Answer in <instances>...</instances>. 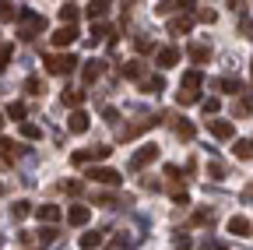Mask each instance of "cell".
Returning a JSON list of instances; mask_svg holds the SVG:
<instances>
[{
    "label": "cell",
    "mask_w": 253,
    "mask_h": 250,
    "mask_svg": "<svg viewBox=\"0 0 253 250\" xmlns=\"http://www.w3.org/2000/svg\"><path fill=\"white\" fill-rule=\"evenodd\" d=\"M21 39H36L42 28H46V18L42 14H36V11H28V7H21Z\"/></svg>",
    "instance_id": "obj_2"
},
{
    "label": "cell",
    "mask_w": 253,
    "mask_h": 250,
    "mask_svg": "<svg viewBox=\"0 0 253 250\" xmlns=\"http://www.w3.org/2000/svg\"><path fill=\"white\" fill-rule=\"evenodd\" d=\"M49 39H53V46H71V43H78V28L74 25H60Z\"/></svg>",
    "instance_id": "obj_9"
},
{
    "label": "cell",
    "mask_w": 253,
    "mask_h": 250,
    "mask_svg": "<svg viewBox=\"0 0 253 250\" xmlns=\"http://www.w3.org/2000/svg\"><path fill=\"white\" fill-rule=\"evenodd\" d=\"M232 155H236V159H243V162H250V159H253V141H236V145H232Z\"/></svg>",
    "instance_id": "obj_21"
},
{
    "label": "cell",
    "mask_w": 253,
    "mask_h": 250,
    "mask_svg": "<svg viewBox=\"0 0 253 250\" xmlns=\"http://www.w3.org/2000/svg\"><path fill=\"white\" fill-rule=\"evenodd\" d=\"M155 64H158V67H162V71H169V67H176V64H179V50H176V46H162V50H158V53H155Z\"/></svg>",
    "instance_id": "obj_7"
},
{
    "label": "cell",
    "mask_w": 253,
    "mask_h": 250,
    "mask_svg": "<svg viewBox=\"0 0 253 250\" xmlns=\"http://www.w3.org/2000/svg\"><path fill=\"white\" fill-rule=\"evenodd\" d=\"M211 222H214V208H201L194 215V226H211Z\"/></svg>",
    "instance_id": "obj_28"
},
{
    "label": "cell",
    "mask_w": 253,
    "mask_h": 250,
    "mask_svg": "<svg viewBox=\"0 0 253 250\" xmlns=\"http://www.w3.org/2000/svg\"><path fill=\"white\" fill-rule=\"evenodd\" d=\"M106 14H109V4H106V0H95V4H88V7H84V18H91L95 25H99Z\"/></svg>",
    "instance_id": "obj_16"
},
{
    "label": "cell",
    "mask_w": 253,
    "mask_h": 250,
    "mask_svg": "<svg viewBox=\"0 0 253 250\" xmlns=\"http://www.w3.org/2000/svg\"><path fill=\"white\" fill-rule=\"evenodd\" d=\"M141 92H144V96H162V92H166V78H162V74L144 78V81H141Z\"/></svg>",
    "instance_id": "obj_15"
},
{
    "label": "cell",
    "mask_w": 253,
    "mask_h": 250,
    "mask_svg": "<svg viewBox=\"0 0 253 250\" xmlns=\"http://www.w3.org/2000/svg\"><path fill=\"white\" fill-rule=\"evenodd\" d=\"M36 215H39V222H46V226H56L60 218H63V211H60L56 204H39Z\"/></svg>",
    "instance_id": "obj_13"
},
{
    "label": "cell",
    "mask_w": 253,
    "mask_h": 250,
    "mask_svg": "<svg viewBox=\"0 0 253 250\" xmlns=\"http://www.w3.org/2000/svg\"><path fill=\"white\" fill-rule=\"evenodd\" d=\"M250 229H253V222H250L246 215H232L229 218V233L232 236H250Z\"/></svg>",
    "instance_id": "obj_14"
},
{
    "label": "cell",
    "mask_w": 253,
    "mask_h": 250,
    "mask_svg": "<svg viewBox=\"0 0 253 250\" xmlns=\"http://www.w3.org/2000/svg\"><path fill=\"white\" fill-rule=\"evenodd\" d=\"M208 176H214V180H221V176H225V169H221L218 162H211V166H208Z\"/></svg>",
    "instance_id": "obj_41"
},
{
    "label": "cell",
    "mask_w": 253,
    "mask_h": 250,
    "mask_svg": "<svg viewBox=\"0 0 253 250\" xmlns=\"http://www.w3.org/2000/svg\"><path fill=\"white\" fill-rule=\"evenodd\" d=\"M0 127H4V116H0Z\"/></svg>",
    "instance_id": "obj_46"
},
{
    "label": "cell",
    "mask_w": 253,
    "mask_h": 250,
    "mask_svg": "<svg viewBox=\"0 0 253 250\" xmlns=\"http://www.w3.org/2000/svg\"><path fill=\"white\" fill-rule=\"evenodd\" d=\"M95 201H99V204H106V208H113V204H123L116 194H95Z\"/></svg>",
    "instance_id": "obj_36"
},
{
    "label": "cell",
    "mask_w": 253,
    "mask_h": 250,
    "mask_svg": "<svg viewBox=\"0 0 253 250\" xmlns=\"http://www.w3.org/2000/svg\"><path fill=\"white\" fill-rule=\"evenodd\" d=\"M63 218H67L71 226H88V218H91V208H88V204H71Z\"/></svg>",
    "instance_id": "obj_8"
},
{
    "label": "cell",
    "mask_w": 253,
    "mask_h": 250,
    "mask_svg": "<svg viewBox=\"0 0 253 250\" xmlns=\"http://www.w3.org/2000/svg\"><path fill=\"white\" fill-rule=\"evenodd\" d=\"M201 85H204V74L201 71H186L183 81H179V92H194V96H201Z\"/></svg>",
    "instance_id": "obj_11"
},
{
    "label": "cell",
    "mask_w": 253,
    "mask_h": 250,
    "mask_svg": "<svg viewBox=\"0 0 253 250\" xmlns=\"http://www.w3.org/2000/svg\"><path fill=\"white\" fill-rule=\"evenodd\" d=\"M28 211H32V204H28V201H14V204H11V218H14V222H21Z\"/></svg>",
    "instance_id": "obj_27"
},
{
    "label": "cell",
    "mask_w": 253,
    "mask_h": 250,
    "mask_svg": "<svg viewBox=\"0 0 253 250\" xmlns=\"http://www.w3.org/2000/svg\"><path fill=\"white\" fill-rule=\"evenodd\" d=\"M11 56H14V43H0V71L11 64Z\"/></svg>",
    "instance_id": "obj_29"
},
{
    "label": "cell",
    "mask_w": 253,
    "mask_h": 250,
    "mask_svg": "<svg viewBox=\"0 0 253 250\" xmlns=\"http://www.w3.org/2000/svg\"><path fill=\"white\" fill-rule=\"evenodd\" d=\"M197 18H201V21H211V25H214V18H218V14H214V11H197Z\"/></svg>",
    "instance_id": "obj_43"
},
{
    "label": "cell",
    "mask_w": 253,
    "mask_h": 250,
    "mask_svg": "<svg viewBox=\"0 0 253 250\" xmlns=\"http://www.w3.org/2000/svg\"><path fill=\"white\" fill-rule=\"evenodd\" d=\"M201 109L211 116V113H218V109H221V102H218V99H201Z\"/></svg>",
    "instance_id": "obj_37"
},
{
    "label": "cell",
    "mask_w": 253,
    "mask_h": 250,
    "mask_svg": "<svg viewBox=\"0 0 253 250\" xmlns=\"http://www.w3.org/2000/svg\"><path fill=\"white\" fill-rule=\"evenodd\" d=\"M208 131H211V138H218V141H232V134H236V127L229 120H208Z\"/></svg>",
    "instance_id": "obj_6"
},
{
    "label": "cell",
    "mask_w": 253,
    "mask_h": 250,
    "mask_svg": "<svg viewBox=\"0 0 253 250\" xmlns=\"http://www.w3.org/2000/svg\"><path fill=\"white\" fill-rule=\"evenodd\" d=\"M102 240H106L102 233H84V236H81V250H95Z\"/></svg>",
    "instance_id": "obj_25"
},
{
    "label": "cell",
    "mask_w": 253,
    "mask_h": 250,
    "mask_svg": "<svg viewBox=\"0 0 253 250\" xmlns=\"http://www.w3.org/2000/svg\"><path fill=\"white\" fill-rule=\"evenodd\" d=\"M250 74H253V60H250Z\"/></svg>",
    "instance_id": "obj_44"
},
{
    "label": "cell",
    "mask_w": 253,
    "mask_h": 250,
    "mask_svg": "<svg viewBox=\"0 0 253 250\" xmlns=\"http://www.w3.org/2000/svg\"><path fill=\"white\" fill-rule=\"evenodd\" d=\"M60 99H63V106H74V109H78V106H81V99H84V92H74V88H67Z\"/></svg>",
    "instance_id": "obj_26"
},
{
    "label": "cell",
    "mask_w": 253,
    "mask_h": 250,
    "mask_svg": "<svg viewBox=\"0 0 253 250\" xmlns=\"http://www.w3.org/2000/svg\"><path fill=\"white\" fill-rule=\"evenodd\" d=\"M0 194H4V183H0Z\"/></svg>",
    "instance_id": "obj_45"
},
{
    "label": "cell",
    "mask_w": 253,
    "mask_h": 250,
    "mask_svg": "<svg viewBox=\"0 0 253 250\" xmlns=\"http://www.w3.org/2000/svg\"><path fill=\"white\" fill-rule=\"evenodd\" d=\"M176 102L179 106H194V102H201V96H194V92H176Z\"/></svg>",
    "instance_id": "obj_33"
},
{
    "label": "cell",
    "mask_w": 253,
    "mask_h": 250,
    "mask_svg": "<svg viewBox=\"0 0 253 250\" xmlns=\"http://www.w3.org/2000/svg\"><path fill=\"white\" fill-rule=\"evenodd\" d=\"M109 155H113L109 145H95V148L74 151V155H71V162H74V166H88V162H95V159H109Z\"/></svg>",
    "instance_id": "obj_4"
},
{
    "label": "cell",
    "mask_w": 253,
    "mask_h": 250,
    "mask_svg": "<svg viewBox=\"0 0 253 250\" xmlns=\"http://www.w3.org/2000/svg\"><path fill=\"white\" fill-rule=\"evenodd\" d=\"M102 71H106V64H102V60H84V67H81L84 85H95V81L102 78Z\"/></svg>",
    "instance_id": "obj_10"
},
{
    "label": "cell",
    "mask_w": 253,
    "mask_h": 250,
    "mask_svg": "<svg viewBox=\"0 0 253 250\" xmlns=\"http://www.w3.org/2000/svg\"><path fill=\"white\" fill-rule=\"evenodd\" d=\"M88 123H91V116H88L84 109H74L71 120H67V131H71V134H84V131H88Z\"/></svg>",
    "instance_id": "obj_12"
},
{
    "label": "cell",
    "mask_w": 253,
    "mask_h": 250,
    "mask_svg": "<svg viewBox=\"0 0 253 250\" xmlns=\"http://www.w3.org/2000/svg\"><path fill=\"white\" fill-rule=\"evenodd\" d=\"M21 14V7H14V4H7V0H0V21H14Z\"/></svg>",
    "instance_id": "obj_24"
},
{
    "label": "cell",
    "mask_w": 253,
    "mask_h": 250,
    "mask_svg": "<svg viewBox=\"0 0 253 250\" xmlns=\"http://www.w3.org/2000/svg\"><path fill=\"white\" fill-rule=\"evenodd\" d=\"M172 243H176V250H190V247H194V240H190L186 233H176V236H172Z\"/></svg>",
    "instance_id": "obj_34"
},
{
    "label": "cell",
    "mask_w": 253,
    "mask_h": 250,
    "mask_svg": "<svg viewBox=\"0 0 253 250\" xmlns=\"http://www.w3.org/2000/svg\"><path fill=\"white\" fill-rule=\"evenodd\" d=\"M39 240H42V243H53V240H56V226H42V229H39Z\"/></svg>",
    "instance_id": "obj_38"
},
{
    "label": "cell",
    "mask_w": 253,
    "mask_h": 250,
    "mask_svg": "<svg viewBox=\"0 0 253 250\" xmlns=\"http://www.w3.org/2000/svg\"><path fill=\"white\" fill-rule=\"evenodd\" d=\"M25 92L28 96H42V78H36V74L25 78Z\"/></svg>",
    "instance_id": "obj_30"
},
{
    "label": "cell",
    "mask_w": 253,
    "mask_h": 250,
    "mask_svg": "<svg viewBox=\"0 0 253 250\" xmlns=\"http://www.w3.org/2000/svg\"><path fill=\"white\" fill-rule=\"evenodd\" d=\"M194 134H197V127H194L190 120H179V123H176V138H179V141H190Z\"/></svg>",
    "instance_id": "obj_22"
},
{
    "label": "cell",
    "mask_w": 253,
    "mask_h": 250,
    "mask_svg": "<svg viewBox=\"0 0 253 250\" xmlns=\"http://www.w3.org/2000/svg\"><path fill=\"white\" fill-rule=\"evenodd\" d=\"M190 28H194V21H190L186 14H179V18H169V32H172V36H186Z\"/></svg>",
    "instance_id": "obj_18"
},
{
    "label": "cell",
    "mask_w": 253,
    "mask_h": 250,
    "mask_svg": "<svg viewBox=\"0 0 253 250\" xmlns=\"http://www.w3.org/2000/svg\"><path fill=\"white\" fill-rule=\"evenodd\" d=\"M120 74L123 78H134V81H144V64H141V60H130V64L120 67Z\"/></svg>",
    "instance_id": "obj_19"
},
{
    "label": "cell",
    "mask_w": 253,
    "mask_h": 250,
    "mask_svg": "<svg viewBox=\"0 0 253 250\" xmlns=\"http://www.w3.org/2000/svg\"><path fill=\"white\" fill-rule=\"evenodd\" d=\"M155 159H158V148H155V145H141V148L134 151V159H130V169L141 173V169H144L148 162H155Z\"/></svg>",
    "instance_id": "obj_5"
},
{
    "label": "cell",
    "mask_w": 253,
    "mask_h": 250,
    "mask_svg": "<svg viewBox=\"0 0 253 250\" xmlns=\"http://www.w3.org/2000/svg\"><path fill=\"white\" fill-rule=\"evenodd\" d=\"M42 64H46V71H49V74H71V71L81 64V60H78L74 53H49Z\"/></svg>",
    "instance_id": "obj_1"
},
{
    "label": "cell",
    "mask_w": 253,
    "mask_h": 250,
    "mask_svg": "<svg viewBox=\"0 0 253 250\" xmlns=\"http://www.w3.org/2000/svg\"><path fill=\"white\" fill-rule=\"evenodd\" d=\"M214 88H221V92H229V96H236V92H243V85H239L236 78H218V81H214Z\"/></svg>",
    "instance_id": "obj_23"
},
{
    "label": "cell",
    "mask_w": 253,
    "mask_h": 250,
    "mask_svg": "<svg viewBox=\"0 0 253 250\" xmlns=\"http://www.w3.org/2000/svg\"><path fill=\"white\" fill-rule=\"evenodd\" d=\"M190 60H194V64H208V60H211V50L204 46V43H190Z\"/></svg>",
    "instance_id": "obj_17"
},
{
    "label": "cell",
    "mask_w": 253,
    "mask_h": 250,
    "mask_svg": "<svg viewBox=\"0 0 253 250\" xmlns=\"http://www.w3.org/2000/svg\"><path fill=\"white\" fill-rule=\"evenodd\" d=\"M25 113H28V109H25V102H11V106H7V116H11V120H18V123H25Z\"/></svg>",
    "instance_id": "obj_31"
},
{
    "label": "cell",
    "mask_w": 253,
    "mask_h": 250,
    "mask_svg": "<svg viewBox=\"0 0 253 250\" xmlns=\"http://www.w3.org/2000/svg\"><path fill=\"white\" fill-rule=\"evenodd\" d=\"M239 28H243V36H246V39H253V21H250V18H243Z\"/></svg>",
    "instance_id": "obj_40"
},
{
    "label": "cell",
    "mask_w": 253,
    "mask_h": 250,
    "mask_svg": "<svg viewBox=\"0 0 253 250\" xmlns=\"http://www.w3.org/2000/svg\"><path fill=\"white\" fill-rule=\"evenodd\" d=\"M21 134H25V138H28V141H39V138H42V131H39V127H36V123H28V120H25V123H21Z\"/></svg>",
    "instance_id": "obj_32"
},
{
    "label": "cell",
    "mask_w": 253,
    "mask_h": 250,
    "mask_svg": "<svg viewBox=\"0 0 253 250\" xmlns=\"http://www.w3.org/2000/svg\"><path fill=\"white\" fill-rule=\"evenodd\" d=\"M78 18H81V7H78V4H63V7H60V21H63V25H74Z\"/></svg>",
    "instance_id": "obj_20"
},
{
    "label": "cell",
    "mask_w": 253,
    "mask_h": 250,
    "mask_svg": "<svg viewBox=\"0 0 253 250\" xmlns=\"http://www.w3.org/2000/svg\"><path fill=\"white\" fill-rule=\"evenodd\" d=\"M250 113H253V96L243 99V102H236V116H250Z\"/></svg>",
    "instance_id": "obj_35"
},
{
    "label": "cell",
    "mask_w": 253,
    "mask_h": 250,
    "mask_svg": "<svg viewBox=\"0 0 253 250\" xmlns=\"http://www.w3.org/2000/svg\"><path fill=\"white\" fill-rule=\"evenodd\" d=\"M84 176L95 180V183H102V187H120V183H123V176H120L113 166H91Z\"/></svg>",
    "instance_id": "obj_3"
},
{
    "label": "cell",
    "mask_w": 253,
    "mask_h": 250,
    "mask_svg": "<svg viewBox=\"0 0 253 250\" xmlns=\"http://www.w3.org/2000/svg\"><path fill=\"white\" fill-rule=\"evenodd\" d=\"M134 46H137L141 53H151V50H155V46H151V39H144V36H137V39H134Z\"/></svg>",
    "instance_id": "obj_39"
},
{
    "label": "cell",
    "mask_w": 253,
    "mask_h": 250,
    "mask_svg": "<svg viewBox=\"0 0 253 250\" xmlns=\"http://www.w3.org/2000/svg\"><path fill=\"white\" fill-rule=\"evenodd\" d=\"M102 116H106V120H109V123H116V120H120V113H116V109H113V106H106V109H102Z\"/></svg>",
    "instance_id": "obj_42"
}]
</instances>
